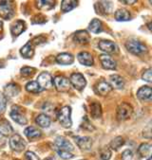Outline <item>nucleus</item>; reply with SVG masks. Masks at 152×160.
<instances>
[{"label":"nucleus","instance_id":"nucleus-1","mask_svg":"<svg viewBox=\"0 0 152 160\" xmlns=\"http://www.w3.org/2000/svg\"><path fill=\"white\" fill-rule=\"evenodd\" d=\"M126 48H128V50L134 54V55H141L144 54L147 51L146 46L143 43H141L138 40H134V39H129L126 42Z\"/></svg>","mask_w":152,"mask_h":160},{"label":"nucleus","instance_id":"nucleus-2","mask_svg":"<svg viewBox=\"0 0 152 160\" xmlns=\"http://www.w3.org/2000/svg\"><path fill=\"white\" fill-rule=\"evenodd\" d=\"M71 116V108L70 106H64L59 110L57 114V119L64 127L69 128L72 125Z\"/></svg>","mask_w":152,"mask_h":160},{"label":"nucleus","instance_id":"nucleus-3","mask_svg":"<svg viewBox=\"0 0 152 160\" xmlns=\"http://www.w3.org/2000/svg\"><path fill=\"white\" fill-rule=\"evenodd\" d=\"M117 118L119 120H126L133 113V108L130 104L127 102H122L121 104L118 105L117 107Z\"/></svg>","mask_w":152,"mask_h":160},{"label":"nucleus","instance_id":"nucleus-4","mask_svg":"<svg viewBox=\"0 0 152 160\" xmlns=\"http://www.w3.org/2000/svg\"><path fill=\"white\" fill-rule=\"evenodd\" d=\"M52 84H54L55 88L59 92H68L71 89L70 80L64 76H57L52 81Z\"/></svg>","mask_w":152,"mask_h":160},{"label":"nucleus","instance_id":"nucleus-5","mask_svg":"<svg viewBox=\"0 0 152 160\" xmlns=\"http://www.w3.org/2000/svg\"><path fill=\"white\" fill-rule=\"evenodd\" d=\"M70 82H71V84H72V86L75 89H77L79 91L83 90L85 88L86 84V79H85L84 75L81 74V73H73V74H71V76L70 78Z\"/></svg>","mask_w":152,"mask_h":160},{"label":"nucleus","instance_id":"nucleus-6","mask_svg":"<svg viewBox=\"0 0 152 160\" xmlns=\"http://www.w3.org/2000/svg\"><path fill=\"white\" fill-rule=\"evenodd\" d=\"M36 82L39 84L41 89H50L52 87V78L49 72H42L38 75Z\"/></svg>","mask_w":152,"mask_h":160},{"label":"nucleus","instance_id":"nucleus-7","mask_svg":"<svg viewBox=\"0 0 152 160\" xmlns=\"http://www.w3.org/2000/svg\"><path fill=\"white\" fill-rule=\"evenodd\" d=\"M13 16V9L10 2L0 1V17L9 20Z\"/></svg>","mask_w":152,"mask_h":160},{"label":"nucleus","instance_id":"nucleus-8","mask_svg":"<svg viewBox=\"0 0 152 160\" xmlns=\"http://www.w3.org/2000/svg\"><path fill=\"white\" fill-rule=\"evenodd\" d=\"M10 146L15 152H22L26 148V142L18 134H15L10 138Z\"/></svg>","mask_w":152,"mask_h":160},{"label":"nucleus","instance_id":"nucleus-9","mask_svg":"<svg viewBox=\"0 0 152 160\" xmlns=\"http://www.w3.org/2000/svg\"><path fill=\"white\" fill-rule=\"evenodd\" d=\"M54 146L56 148V151L57 150H62V151H69V152H71L73 150V146L72 144L66 138H61V137H58L55 141H54Z\"/></svg>","mask_w":152,"mask_h":160},{"label":"nucleus","instance_id":"nucleus-10","mask_svg":"<svg viewBox=\"0 0 152 160\" xmlns=\"http://www.w3.org/2000/svg\"><path fill=\"white\" fill-rule=\"evenodd\" d=\"M74 141L76 142L77 146L83 151H87L91 148V146H92V139L88 137L77 136L74 138Z\"/></svg>","mask_w":152,"mask_h":160},{"label":"nucleus","instance_id":"nucleus-11","mask_svg":"<svg viewBox=\"0 0 152 160\" xmlns=\"http://www.w3.org/2000/svg\"><path fill=\"white\" fill-rule=\"evenodd\" d=\"M99 60L101 62V65H102L103 68L111 69V70L116 68V62L109 55L101 54V55H99Z\"/></svg>","mask_w":152,"mask_h":160},{"label":"nucleus","instance_id":"nucleus-12","mask_svg":"<svg viewBox=\"0 0 152 160\" xmlns=\"http://www.w3.org/2000/svg\"><path fill=\"white\" fill-rule=\"evenodd\" d=\"M73 40L75 43L80 44V45H86L89 43L90 41V36L87 33L86 30H78L73 35Z\"/></svg>","mask_w":152,"mask_h":160},{"label":"nucleus","instance_id":"nucleus-13","mask_svg":"<svg viewBox=\"0 0 152 160\" xmlns=\"http://www.w3.org/2000/svg\"><path fill=\"white\" fill-rule=\"evenodd\" d=\"M77 60L83 66L90 67V66L93 65V57H92V55H91L90 53H88V52H86V51H82V52L78 53Z\"/></svg>","mask_w":152,"mask_h":160},{"label":"nucleus","instance_id":"nucleus-14","mask_svg":"<svg viewBox=\"0 0 152 160\" xmlns=\"http://www.w3.org/2000/svg\"><path fill=\"white\" fill-rule=\"evenodd\" d=\"M18 108H19L18 106H13V107H12L13 110H12L10 116H11V118H12L15 122H17L18 124H20V125H25V124H27L28 120H27L26 117H24V116L19 112Z\"/></svg>","mask_w":152,"mask_h":160},{"label":"nucleus","instance_id":"nucleus-15","mask_svg":"<svg viewBox=\"0 0 152 160\" xmlns=\"http://www.w3.org/2000/svg\"><path fill=\"white\" fill-rule=\"evenodd\" d=\"M98 46H99V48L106 53H113L117 48L116 44L109 40H102L99 42Z\"/></svg>","mask_w":152,"mask_h":160},{"label":"nucleus","instance_id":"nucleus-16","mask_svg":"<svg viewBox=\"0 0 152 160\" xmlns=\"http://www.w3.org/2000/svg\"><path fill=\"white\" fill-rule=\"evenodd\" d=\"M56 62L59 63V65H63V66L71 65V63L74 62V57L71 53H67V52L60 53L56 57Z\"/></svg>","mask_w":152,"mask_h":160},{"label":"nucleus","instance_id":"nucleus-17","mask_svg":"<svg viewBox=\"0 0 152 160\" xmlns=\"http://www.w3.org/2000/svg\"><path fill=\"white\" fill-rule=\"evenodd\" d=\"M25 22L22 20H17L15 21L12 26H11V32L13 34V36H18L20 35L23 31L26 29V26H25Z\"/></svg>","mask_w":152,"mask_h":160},{"label":"nucleus","instance_id":"nucleus-18","mask_svg":"<svg viewBox=\"0 0 152 160\" xmlns=\"http://www.w3.org/2000/svg\"><path fill=\"white\" fill-rule=\"evenodd\" d=\"M13 127L7 119L2 118L0 120V135L4 137H8L11 134H13Z\"/></svg>","mask_w":152,"mask_h":160},{"label":"nucleus","instance_id":"nucleus-19","mask_svg":"<svg viewBox=\"0 0 152 160\" xmlns=\"http://www.w3.org/2000/svg\"><path fill=\"white\" fill-rule=\"evenodd\" d=\"M137 97L142 101H150L152 98V89L149 86H143L137 91Z\"/></svg>","mask_w":152,"mask_h":160},{"label":"nucleus","instance_id":"nucleus-20","mask_svg":"<svg viewBox=\"0 0 152 160\" xmlns=\"http://www.w3.org/2000/svg\"><path fill=\"white\" fill-rule=\"evenodd\" d=\"M109 85L112 87V88H116V89H121L123 88L124 85H125V82L123 80L121 76L119 75H110L109 77Z\"/></svg>","mask_w":152,"mask_h":160},{"label":"nucleus","instance_id":"nucleus-21","mask_svg":"<svg viewBox=\"0 0 152 160\" xmlns=\"http://www.w3.org/2000/svg\"><path fill=\"white\" fill-rule=\"evenodd\" d=\"M95 89H96V92L102 96H105L107 94H108L111 90H112V87L109 85L108 82H107L106 81H101L99 82L96 86H95Z\"/></svg>","mask_w":152,"mask_h":160},{"label":"nucleus","instance_id":"nucleus-22","mask_svg":"<svg viewBox=\"0 0 152 160\" xmlns=\"http://www.w3.org/2000/svg\"><path fill=\"white\" fill-rule=\"evenodd\" d=\"M24 134L30 140L36 139V138L41 137V132L38 129H36V128L33 127V126L27 127L26 129H25V131H24Z\"/></svg>","mask_w":152,"mask_h":160},{"label":"nucleus","instance_id":"nucleus-23","mask_svg":"<svg viewBox=\"0 0 152 160\" xmlns=\"http://www.w3.org/2000/svg\"><path fill=\"white\" fill-rule=\"evenodd\" d=\"M4 90H5V93L8 97L12 98V97H15V96H17L19 94L20 87L16 83H9L8 85L5 86Z\"/></svg>","mask_w":152,"mask_h":160},{"label":"nucleus","instance_id":"nucleus-24","mask_svg":"<svg viewBox=\"0 0 152 160\" xmlns=\"http://www.w3.org/2000/svg\"><path fill=\"white\" fill-rule=\"evenodd\" d=\"M20 53L21 55L24 57V58H27V59H29L34 56V46L33 44L29 42L27 43L24 47L21 48L20 49Z\"/></svg>","mask_w":152,"mask_h":160},{"label":"nucleus","instance_id":"nucleus-25","mask_svg":"<svg viewBox=\"0 0 152 160\" xmlns=\"http://www.w3.org/2000/svg\"><path fill=\"white\" fill-rule=\"evenodd\" d=\"M90 114L91 117L93 118H101L102 116V108H101V104L97 102H92L90 103Z\"/></svg>","mask_w":152,"mask_h":160},{"label":"nucleus","instance_id":"nucleus-26","mask_svg":"<svg viewBox=\"0 0 152 160\" xmlns=\"http://www.w3.org/2000/svg\"><path fill=\"white\" fill-rule=\"evenodd\" d=\"M88 28L92 33H100L101 31L103 30L102 22L99 19H96V18L93 19V20H91V22L89 23Z\"/></svg>","mask_w":152,"mask_h":160},{"label":"nucleus","instance_id":"nucleus-27","mask_svg":"<svg viewBox=\"0 0 152 160\" xmlns=\"http://www.w3.org/2000/svg\"><path fill=\"white\" fill-rule=\"evenodd\" d=\"M115 19L117 21H120V22L128 21L130 19V13L126 9H119L115 12Z\"/></svg>","mask_w":152,"mask_h":160},{"label":"nucleus","instance_id":"nucleus-28","mask_svg":"<svg viewBox=\"0 0 152 160\" xmlns=\"http://www.w3.org/2000/svg\"><path fill=\"white\" fill-rule=\"evenodd\" d=\"M35 122L42 128H48L50 125V118L45 114H40L36 117Z\"/></svg>","mask_w":152,"mask_h":160},{"label":"nucleus","instance_id":"nucleus-29","mask_svg":"<svg viewBox=\"0 0 152 160\" xmlns=\"http://www.w3.org/2000/svg\"><path fill=\"white\" fill-rule=\"evenodd\" d=\"M78 5L77 1H73V0H63L61 2V10L64 12H69L71 10H73Z\"/></svg>","mask_w":152,"mask_h":160},{"label":"nucleus","instance_id":"nucleus-30","mask_svg":"<svg viewBox=\"0 0 152 160\" xmlns=\"http://www.w3.org/2000/svg\"><path fill=\"white\" fill-rule=\"evenodd\" d=\"M37 4V8L40 10H45V11H49L51 10L52 8H54V1H49V0H40V1L36 2Z\"/></svg>","mask_w":152,"mask_h":160},{"label":"nucleus","instance_id":"nucleus-31","mask_svg":"<svg viewBox=\"0 0 152 160\" xmlns=\"http://www.w3.org/2000/svg\"><path fill=\"white\" fill-rule=\"evenodd\" d=\"M26 90L28 92H30V93H39V92L42 91L41 87L39 86V84L35 81L29 82L26 84Z\"/></svg>","mask_w":152,"mask_h":160},{"label":"nucleus","instance_id":"nucleus-32","mask_svg":"<svg viewBox=\"0 0 152 160\" xmlns=\"http://www.w3.org/2000/svg\"><path fill=\"white\" fill-rule=\"evenodd\" d=\"M150 152H151V145L148 143H142L138 148V152L141 154L142 157H145L147 155L150 156Z\"/></svg>","mask_w":152,"mask_h":160},{"label":"nucleus","instance_id":"nucleus-33","mask_svg":"<svg viewBox=\"0 0 152 160\" xmlns=\"http://www.w3.org/2000/svg\"><path fill=\"white\" fill-rule=\"evenodd\" d=\"M124 143H125V140H124L123 138H122V137H116L114 139L111 140L109 146H110V148H111L112 150L117 151L120 147H122V146L124 145Z\"/></svg>","mask_w":152,"mask_h":160},{"label":"nucleus","instance_id":"nucleus-34","mask_svg":"<svg viewBox=\"0 0 152 160\" xmlns=\"http://www.w3.org/2000/svg\"><path fill=\"white\" fill-rule=\"evenodd\" d=\"M100 156L102 160H109L111 157V151L109 150V148L105 147L104 149H102L100 152Z\"/></svg>","mask_w":152,"mask_h":160},{"label":"nucleus","instance_id":"nucleus-35","mask_svg":"<svg viewBox=\"0 0 152 160\" xmlns=\"http://www.w3.org/2000/svg\"><path fill=\"white\" fill-rule=\"evenodd\" d=\"M57 153L59 154V156L61 158H63V159H71L72 158L74 155L71 153V152H69V151H62V150H57Z\"/></svg>","mask_w":152,"mask_h":160},{"label":"nucleus","instance_id":"nucleus-36","mask_svg":"<svg viewBox=\"0 0 152 160\" xmlns=\"http://www.w3.org/2000/svg\"><path fill=\"white\" fill-rule=\"evenodd\" d=\"M6 105H7V99L4 94L0 92V114H2L5 111Z\"/></svg>","mask_w":152,"mask_h":160},{"label":"nucleus","instance_id":"nucleus-37","mask_svg":"<svg viewBox=\"0 0 152 160\" xmlns=\"http://www.w3.org/2000/svg\"><path fill=\"white\" fill-rule=\"evenodd\" d=\"M34 68H29V67H25L23 68H21V75L25 76V77H28V76H30L34 73Z\"/></svg>","mask_w":152,"mask_h":160},{"label":"nucleus","instance_id":"nucleus-38","mask_svg":"<svg viewBox=\"0 0 152 160\" xmlns=\"http://www.w3.org/2000/svg\"><path fill=\"white\" fill-rule=\"evenodd\" d=\"M98 5L99 7H101V10L104 12V13H109L110 12V10L111 8H107V6H110V2H106V1H103V2H98Z\"/></svg>","mask_w":152,"mask_h":160},{"label":"nucleus","instance_id":"nucleus-39","mask_svg":"<svg viewBox=\"0 0 152 160\" xmlns=\"http://www.w3.org/2000/svg\"><path fill=\"white\" fill-rule=\"evenodd\" d=\"M83 121H84V123L82 124V127L84 128V129H86V130H88V131H93L95 128L90 124V122H89V120L85 117L84 118H83Z\"/></svg>","mask_w":152,"mask_h":160},{"label":"nucleus","instance_id":"nucleus-40","mask_svg":"<svg viewBox=\"0 0 152 160\" xmlns=\"http://www.w3.org/2000/svg\"><path fill=\"white\" fill-rule=\"evenodd\" d=\"M122 160H133V153L130 150H126L122 153Z\"/></svg>","mask_w":152,"mask_h":160},{"label":"nucleus","instance_id":"nucleus-41","mask_svg":"<svg viewBox=\"0 0 152 160\" xmlns=\"http://www.w3.org/2000/svg\"><path fill=\"white\" fill-rule=\"evenodd\" d=\"M142 79L147 82H152V75H151V69L148 68L146 69L144 73H143V76H142Z\"/></svg>","mask_w":152,"mask_h":160},{"label":"nucleus","instance_id":"nucleus-42","mask_svg":"<svg viewBox=\"0 0 152 160\" xmlns=\"http://www.w3.org/2000/svg\"><path fill=\"white\" fill-rule=\"evenodd\" d=\"M25 157H26L27 160H40V158H39L34 152H30V151L26 152Z\"/></svg>","mask_w":152,"mask_h":160},{"label":"nucleus","instance_id":"nucleus-43","mask_svg":"<svg viewBox=\"0 0 152 160\" xmlns=\"http://www.w3.org/2000/svg\"><path fill=\"white\" fill-rule=\"evenodd\" d=\"M34 19V24H37V23H38V24H43V23L46 22L45 17H43V15H41V14L36 15Z\"/></svg>","mask_w":152,"mask_h":160},{"label":"nucleus","instance_id":"nucleus-44","mask_svg":"<svg viewBox=\"0 0 152 160\" xmlns=\"http://www.w3.org/2000/svg\"><path fill=\"white\" fill-rule=\"evenodd\" d=\"M122 2L125 3V4H133V3L136 2V0H130V1H122Z\"/></svg>","mask_w":152,"mask_h":160},{"label":"nucleus","instance_id":"nucleus-45","mask_svg":"<svg viewBox=\"0 0 152 160\" xmlns=\"http://www.w3.org/2000/svg\"><path fill=\"white\" fill-rule=\"evenodd\" d=\"M2 30H3V23L0 21V33L2 32Z\"/></svg>","mask_w":152,"mask_h":160},{"label":"nucleus","instance_id":"nucleus-46","mask_svg":"<svg viewBox=\"0 0 152 160\" xmlns=\"http://www.w3.org/2000/svg\"><path fill=\"white\" fill-rule=\"evenodd\" d=\"M147 160H151V156H148V158H147Z\"/></svg>","mask_w":152,"mask_h":160},{"label":"nucleus","instance_id":"nucleus-47","mask_svg":"<svg viewBox=\"0 0 152 160\" xmlns=\"http://www.w3.org/2000/svg\"><path fill=\"white\" fill-rule=\"evenodd\" d=\"M1 137H2V136H1V135H0V138H1Z\"/></svg>","mask_w":152,"mask_h":160}]
</instances>
